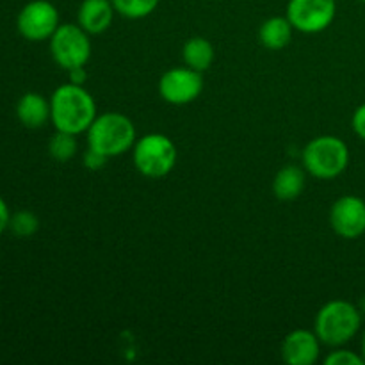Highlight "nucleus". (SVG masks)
<instances>
[{"label":"nucleus","instance_id":"1","mask_svg":"<svg viewBox=\"0 0 365 365\" xmlns=\"http://www.w3.org/2000/svg\"><path fill=\"white\" fill-rule=\"evenodd\" d=\"M96 116V102L84 86L68 82L50 96V121L56 130L81 135L91 127Z\"/></svg>","mask_w":365,"mask_h":365},{"label":"nucleus","instance_id":"2","mask_svg":"<svg viewBox=\"0 0 365 365\" xmlns=\"http://www.w3.org/2000/svg\"><path fill=\"white\" fill-rule=\"evenodd\" d=\"M362 319V312L351 302L331 299V302L324 303L317 312L314 331L319 337L321 344L330 346V348H341L359 334Z\"/></svg>","mask_w":365,"mask_h":365},{"label":"nucleus","instance_id":"3","mask_svg":"<svg viewBox=\"0 0 365 365\" xmlns=\"http://www.w3.org/2000/svg\"><path fill=\"white\" fill-rule=\"evenodd\" d=\"M88 148L109 157L127 153L138 141L134 121L121 113H102L95 118L91 127L86 130Z\"/></svg>","mask_w":365,"mask_h":365},{"label":"nucleus","instance_id":"4","mask_svg":"<svg viewBox=\"0 0 365 365\" xmlns=\"http://www.w3.org/2000/svg\"><path fill=\"white\" fill-rule=\"evenodd\" d=\"M303 168L319 180H334L349 166V148L337 135H317L302 152Z\"/></svg>","mask_w":365,"mask_h":365},{"label":"nucleus","instance_id":"5","mask_svg":"<svg viewBox=\"0 0 365 365\" xmlns=\"http://www.w3.org/2000/svg\"><path fill=\"white\" fill-rule=\"evenodd\" d=\"M177 146L160 132L139 138L132 146V163L146 178H163L173 171L177 164Z\"/></svg>","mask_w":365,"mask_h":365},{"label":"nucleus","instance_id":"6","mask_svg":"<svg viewBox=\"0 0 365 365\" xmlns=\"http://www.w3.org/2000/svg\"><path fill=\"white\" fill-rule=\"evenodd\" d=\"M48 43L52 59L64 71L86 66L91 59V39L78 24H61Z\"/></svg>","mask_w":365,"mask_h":365},{"label":"nucleus","instance_id":"7","mask_svg":"<svg viewBox=\"0 0 365 365\" xmlns=\"http://www.w3.org/2000/svg\"><path fill=\"white\" fill-rule=\"evenodd\" d=\"M285 16L294 31L319 34L334 24L337 16V0H289Z\"/></svg>","mask_w":365,"mask_h":365},{"label":"nucleus","instance_id":"8","mask_svg":"<svg viewBox=\"0 0 365 365\" xmlns=\"http://www.w3.org/2000/svg\"><path fill=\"white\" fill-rule=\"evenodd\" d=\"M61 25L59 11L48 0H32L25 4L16 18V29L27 41H48Z\"/></svg>","mask_w":365,"mask_h":365},{"label":"nucleus","instance_id":"9","mask_svg":"<svg viewBox=\"0 0 365 365\" xmlns=\"http://www.w3.org/2000/svg\"><path fill=\"white\" fill-rule=\"evenodd\" d=\"M203 91V75L189 66L171 68L159 78V95L171 106H187Z\"/></svg>","mask_w":365,"mask_h":365},{"label":"nucleus","instance_id":"10","mask_svg":"<svg viewBox=\"0 0 365 365\" xmlns=\"http://www.w3.org/2000/svg\"><path fill=\"white\" fill-rule=\"evenodd\" d=\"M330 227L339 237L353 239L365 234V202L360 196L344 195L330 209Z\"/></svg>","mask_w":365,"mask_h":365},{"label":"nucleus","instance_id":"11","mask_svg":"<svg viewBox=\"0 0 365 365\" xmlns=\"http://www.w3.org/2000/svg\"><path fill=\"white\" fill-rule=\"evenodd\" d=\"M321 341L316 331L298 328L282 342V359L289 365H312L319 360Z\"/></svg>","mask_w":365,"mask_h":365},{"label":"nucleus","instance_id":"12","mask_svg":"<svg viewBox=\"0 0 365 365\" xmlns=\"http://www.w3.org/2000/svg\"><path fill=\"white\" fill-rule=\"evenodd\" d=\"M114 6L110 0H82L77 11V24L89 36L103 34L113 25Z\"/></svg>","mask_w":365,"mask_h":365},{"label":"nucleus","instance_id":"13","mask_svg":"<svg viewBox=\"0 0 365 365\" xmlns=\"http://www.w3.org/2000/svg\"><path fill=\"white\" fill-rule=\"evenodd\" d=\"M16 118L27 128L45 127L50 121V100L39 93H25L16 103Z\"/></svg>","mask_w":365,"mask_h":365},{"label":"nucleus","instance_id":"14","mask_svg":"<svg viewBox=\"0 0 365 365\" xmlns=\"http://www.w3.org/2000/svg\"><path fill=\"white\" fill-rule=\"evenodd\" d=\"M305 168L287 164V166L280 168L278 173L274 175L273 192L280 202H292V200L299 198V195L305 189Z\"/></svg>","mask_w":365,"mask_h":365},{"label":"nucleus","instance_id":"15","mask_svg":"<svg viewBox=\"0 0 365 365\" xmlns=\"http://www.w3.org/2000/svg\"><path fill=\"white\" fill-rule=\"evenodd\" d=\"M292 34H294V27L287 16H271L260 25L259 41L262 43L264 48L277 52L291 43Z\"/></svg>","mask_w":365,"mask_h":365},{"label":"nucleus","instance_id":"16","mask_svg":"<svg viewBox=\"0 0 365 365\" xmlns=\"http://www.w3.org/2000/svg\"><path fill=\"white\" fill-rule=\"evenodd\" d=\"M214 57H216L214 45L207 38H202V36L189 38L182 46V59H184L185 66L202 71V73L212 66Z\"/></svg>","mask_w":365,"mask_h":365},{"label":"nucleus","instance_id":"17","mask_svg":"<svg viewBox=\"0 0 365 365\" xmlns=\"http://www.w3.org/2000/svg\"><path fill=\"white\" fill-rule=\"evenodd\" d=\"M78 152L77 135L68 134V132L56 130V134L50 138L48 141V153L53 160L57 163H66V160L73 159Z\"/></svg>","mask_w":365,"mask_h":365},{"label":"nucleus","instance_id":"18","mask_svg":"<svg viewBox=\"0 0 365 365\" xmlns=\"http://www.w3.org/2000/svg\"><path fill=\"white\" fill-rule=\"evenodd\" d=\"M120 16L128 20H141L157 9L160 0H110Z\"/></svg>","mask_w":365,"mask_h":365},{"label":"nucleus","instance_id":"19","mask_svg":"<svg viewBox=\"0 0 365 365\" xmlns=\"http://www.w3.org/2000/svg\"><path fill=\"white\" fill-rule=\"evenodd\" d=\"M9 230L20 239L32 237L39 230L38 216L31 210H18V212L11 214Z\"/></svg>","mask_w":365,"mask_h":365},{"label":"nucleus","instance_id":"20","mask_svg":"<svg viewBox=\"0 0 365 365\" xmlns=\"http://www.w3.org/2000/svg\"><path fill=\"white\" fill-rule=\"evenodd\" d=\"M327 365H365V360L362 355L351 351V349H342L335 348L334 351H330L324 359Z\"/></svg>","mask_w":365,"mask_h":365},{"label":"nucleus","instance_id":"21","mask_svg":"<svg viewBox=\"0 0 365 365\" xmlns=\"http://www.w3.org/2000/svg\"><path fill=\"white\" fill-rule=\"evenodd\" d=\"M107 160H109V157L102 155V153L95 152V150L88 148L86 150L84 157H82V163H84V166L88 168L89 171H100L106 168Z\"/></svg>","mask_w":365,"mask_h":365},{"label":"nucleus","instance_id":"22","mask_svg":"<svg viewBox=\"0 0 365 365\" xmlns=\"http://www.w3.org/2000/svg\"><path fill=\"white\" fill-rule=\"evenodd\" d=\"M351 127H353V132H355L362 141H365V103L356 107L355 113H353Z\"/></svg>","mask_w":365,"mask_h":365},{"label":"nucleus","instance_id":"23","mask_svg":"<svg viewBox=\"0 0 365 365\" xmlns=\"http://www.w3.org/2000/svg\"><path fill=\"white\" fill-rule=\"evenodd\" d=\"M9 221H11V210L7 207L6 200L0 196V234L9 230Z\"/></svg>","mask_w":365,"mask_h":365},{"label":"nucleus","instance_id":"24","mask_svg":"<svg viewBox=\"0 0 365 365\" xmlns=\"http://www.w3.org/2000/svg\"><path fill=\"white\" fill-rule=\"evenodd\" d=\"M68 75H70V82H73V84H81V86H84L86 78H88V73H86V66L70 70V71H68Z\"/></svg>","mask_w":365,"mask_h":365},{"label":"nucleus","instance_id":"25","mask_svg":"<svg viewBox=\"0 0 365 365\" xmlns=\"http://www.w3.org/2000/svg\"><path fill=\"white\" fill-rule=\"evenodd\" d=\"M360 355H362L364 360H365V331L362 335V342H360Z\"/></svg>","mask_w":365,"mask_h":365},{"label":"nucleus","instance_id":"26","mask_svg":"<svg viewBox=\"0 0 365 365\" xmlns=\"http://www.w3.org/2000/svg\"><path fill=\"white\" fill-rule=\"evenodd\" d=\"M359 309H360V312H362V316L365 317V296L362 299H360V305H359Z\"/></svg>","mask_w":365,"mask_h":365},{"label":"nucleus","instance_id":"27","mask_svg":"<svg viewBox=\"0 0 365 365\" xmlns=\"http://www.w3.org/2000/svg\"><path fill=\"white\" fill-rule=\"evenodd\" d=\"M360 2H364V4H365V0H360Z\"/></svg>","mask_w":365,"mask_h":365}]
</instances>
